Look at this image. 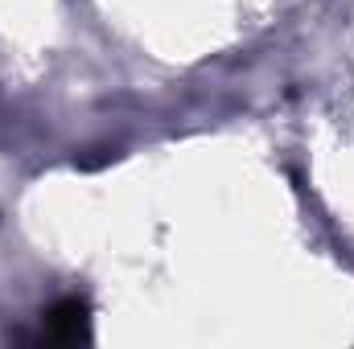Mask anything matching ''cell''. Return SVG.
Segmentation results:
<instances>
[{
  "instance_id": "1",
  "label": "cell",
  "mask_w": 354,
  "mask_h": 349,
  "mask_svg": "<svg viewBox=\"0 0 354 349\" xmlns=\"http://www.w3.org/2000/svg\"><path fill=\"white\" fill-rule=\"evenodd\" d=\"M41 337H46V341H62V346H71V341H87L91 337L87 304H83L79 296L58 300V304L41 317Z\"/></svg>"
}]
</instances>
